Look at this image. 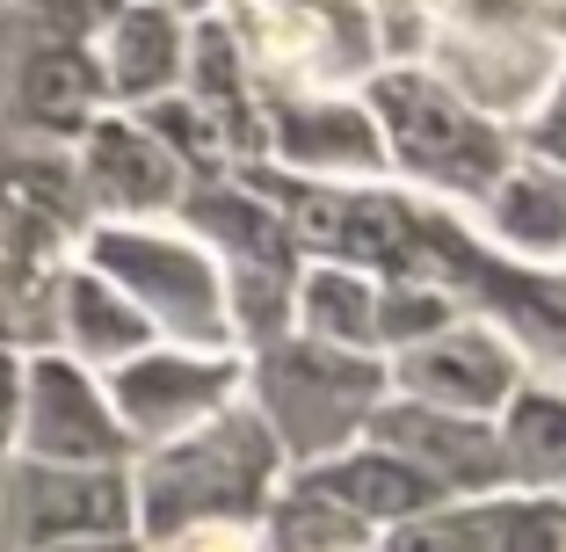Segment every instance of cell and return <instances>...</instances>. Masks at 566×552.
Segmentation results:
<instances>
[{
  "label": "cell",
  "mask_w": 566,
  "mask_h": 552,
  "mask_svg": "<svg viewBox=\"0 0 566 552\" xmlns=\"http://www.w3.org/2000/svg\"><path fill=\"white\" fill-rule=\"evenodd\" d=\"M15 444L30 466H66V472H124V451H132V436L117 429L102 385L59 350H44L22 371Z\"/></svg>",
  "instance_id": "obj_5"
},
{
  "label": "cell",
  "mask_w": 566,
  "mask_h": 552,
  "mask_svg": "<svg viewBox=\"0 0 566 552\" xmlns=\"http://www.w3.org/2000/svg\"><path fill=\"white\" fill-rule=\"evenodd\" d=\"M66 552H146L138 538H95V545H66Z\"/></svg>",
  "instance_id": "obj_24"
},
{
  "label": "cell",
  "mask_w": 566,
  "mask_h": 552,
  "mask_svg": "<svg viewBox=\"0 0 566 552\" xmlns=\"http://www.w3.org/2000/svg\"><path fill=\"white\" fill-rule=\"evenodd\" d=\"M378 393H385V371L370 356L349 350H319V342H283L254 364V415L269 421L283 458L298 466H327L342 458L356 429L378 415Z\"/></svg>",
  "instance_id": "obj_2"
},
{
  "label": "cell",
  "mask_w": 566,
  "mask_h": 552,
  "mask_svg": "<svg viewBox=\"0 0 566 552\" xmlns=\"http://www.w3.org/2000/svg\"><path fill=\"white\" fill-rule=\"evenodd\" d=\"M400 385L415 393V407H465V415H486L494 400H509L516 385V364L494 335H436L421 350L400 356Z\"/></svg>",
  "instance_id": "obj_10"
},
{
  "label": "cell",
  "mask_w": 566,
  "mask_h": 552,
  "mask_svg": "<svg viewBox=\"0 0 566 552\" xmlns=\"http://www.w3.org/2000/svg\"><path fill=\"white\" fill-rule=\"evenodd\" d=\"M87 269L138 305V320L153 335H175L182 350L226 356V342H233L226 284H218L211 254H197L189 240L146 233V226H95L87 233Z\"/></svg>",
  "instance_id": "obj_3"
},
{
  "label": "cell",
  "mask_w": 566,
  "mask_h": 552,
  "mask_svg": "<svg viewBox=\"0 0 566 552\" xmlns=\"http://www.w3.org/2000/svg\"><path fill=\"white\" fill-rule=\"evenodd\" d=\"M486 552H566V509L552 502L486 509Z\"/></svg>",
  "instance_id": "obj_19"
},
{
  "label": "cell",
  "mask_w": 566,
  "mask_h": 552,
  "mask_svg": "<svg viewBox=\"0 0 566 552\" xmlns=\"http://www.w3.org/2000/svg\"><path fill=\"white\" fill-rule=\"evenodd\" d=\"M501 466L509 480H566V400L523 393L501 429Z\"/></svg>",
  "instance_id": "obj_17"
},
{
  "label": "cell",
  "mask_w": 566,
  "mask_h": 552,
  "mask_svg": "<svg viewBox=\"0 0 566 552\" xmlns=\"http://www.w3.org/2000/svg\"><path fill=\"white\" fill-rule=\"evenodd\" d=\"M364 429H370V451L415 466L436 494H443V487L480 494V487L509 480V466H501V436L486 429V421H458V415H436V407L407 400V407H378Z\"/></svg>",
  "instance_id": "obj_8"
},
{
  "label": "cell",
  "mask_w": 566,
  "mask_h": 552,
  "mask_svg": "<svg viewBox=\"0 0 566 552\" xmlns=\"http://www.w3.org/2000/svg\"><path fill=\"white\" fill-rule=\"evenodd\" d=\"M450 327V299L443 291H378V342H436Z\"/></svg>",
  "instance_id": "obj_20"
},
{
  "label": "cell",
  "mask_w": 566,
  "mask_h": 552,
  "mask_svg": "<svg viewBox=\"0 0 566 552\" xmlns=\"http://www.w3.org/2000/svg\"><path fill=\"white\" fill-rule=\"evenodd\" d=\"M392 552H486V517H421L392 538Z\"/></svg>",
  "instance_id": "obj_21"
},
{
  "label": "cell",
  "mask_w": 566,
  "mask_h": 552,
  "mask_svg": "<svg viewBox=\"0 0 566 552\" xmlns=\"http://www.w3.org/2000/svg\"><path fill=\"white\" fill-rule=\"evenodd\" d=\"M276 146L298 160V168H378L385 146H378V124L349 102H276Z\"/></svg>",
  "instance_id": "obj_14"
},
{
  "label": "cell",
  "mask_w": 566,
  "mask_h": 552,
  "mask_svg": "<svg viewBox=\"0 0 566 552\" xmlns=\"http://www.w3.org/2000/svg\"><path fill=\"white\" fill-rule=\"evenodd\" d=\"M233 393H240L233 356H175V350H146L102 378V400H109L117 429L132 444H153V451L189 436L197 421H211L218 407H233Z\"/></svg>",
  "instance_id": "obj_7"
},
{
  "label": "cell",
  "mask_w": 566,
  "mask_h": 552,
  "mask_svg": "<svg viewBox=\"0 0 566 552\" xmlns=\"http://www.w3.org/2000/svg\"><path fill=\"white\" fill-rule=\"evenodd\" d=\"M356 531L364 523L342 517V509L327 502V494H313V487H291L276 502V545L283 552H349Z\"/></svg>",
  "instance_id": "obj_18"
},
{
  "label": "cell",
  "mask_w": 566,
  "mask_h": 552,
  "mask_svg": "<svg viewBox=\"0 0 566 552\" xmlns=\"http://www.w3.org/2000/svg\"><path fill=\"white\" fill-rule=\"evenodd\" d=\"M59 327H66V356L81 371H102V378L153 350V327L138 320V305L124 291H109L95 269H73L59 284Z\"/></svg>",
  "instance_id": "obj_12"
},
{
  "label": "cell",
  "mask_w": 566,
  "mask_h": 552,
  "mask_svg": "<svg viewBox=\"0 0 566 552\" xmlns=\"http://www.w3.org/2000/svg\"><path fill=\"white\" fill-rule=\"evenodd\" d=\"M182 22L167 15V8H124L117 22H109V37H102V95L132 102V110H153V102H167V87L182 81Z\"/></svg>",
  "instance_id": "obj_11"
},
{
  "label": "cell",
  "mask_w": 566,
  "mask_h": 552,
  "mask_svg": "<svg viewBox=\"0 0 566 552\" xmlns=\"http://www.w3.org/2000/svg\"><path fill=\"white\" fill-rule=\"evenodd\" d=\"M276 436L248 407H218L189 436L160 444L132 480V531L153 545L197 531V523H248L262 517L269 480H276Z\"/></svg>",
  "instance_id": "obj_1"
},
{
  "label": "cell",
  "mask_w": 566,
  "mask_h": 552,
  "mask_svg": "<svg viewBox=\"0 0 566 552\" xmlns=\"http://www.w3.org/2000/svg\"><path fill=\"white\" fill-rule=\"evenodd\" d=\"M298 487H313V494H327L342 517H378V523H392V517H429L436 509V487L421 480L415 466H400V458H385V451H342V458H327V466H313Z\"/></svg>",
  "instance_id": "obj_13"
},
{
  "label": "cell",
  "mask_w": 566,
  "mask_h": 552,
  "mask_svg": "<svg viewBox=\"0 0 566 552\" xmlns=\"http://www.w3.org/2000/svg\"><path fill=\"white\" fill-rule=\"evenodd\" d=\"M160 552H262V545H254V531H248V523H197V531L167 538Z\"/></svg>",
  "instance_id": "obj_22"
},
{
  "label": "cell",
  "mask_w": 566,
  "mask_h": 552,
  "mask_svg": "<svg viewBox=\"0 0 566 552\" xmlns=\"http://www.w3.org/2000/svg\"><path fill=\"white\" fill-rule=\"evenodd\" d=\"M81 189L102 211H117V226H138L146 211H167V204L182 197V168L132 117H102V124H87Z\"/></svg>",
  "instance_id": "obj_9"
},
{
  "label": "cell",
  "mask_w": 566,
  "mask_h": 552,
  "mask_svg": "<svg viewBox=\"0 0 566 552\" xmlns=\"http://www.w3.org/2000/svg\"><path fill=\"white\" fill-rule=\"evenodd\" d=\"M370 124H385L392 153L415 175H436L450 189H486L501 175V138L465 110V95L421 81V73H385L370 81Z\"/></svg>",
  "instance_id": "obj_4"
},
{
  "label": "cell",
  "mask_w": 566,
  "mask_h": 552,
  "mask_svg": "<svg viewBox=\"0 0 566 552\" xmlns=\"http://www.w3.org/2000/svg\"><path fill=\"white\" fill-rule=\"evenodd\" d=\"M305 327L319 350L364 356L378 342V284H364L356 269H313L305 277Z\"/></svg>",
  "instance_id": "obj_16"
},
{
  "label": "cell",
  "mask_w": 566,
  "mask_h": 552,
  "mask_svg": "<svg viewBox=\"0 0 566 552\" xmlns=\"http://www.w3.org/2000/svg\"><path fill=\"white\" fill-rule=\"evenodd\" d=\"M0 531L22 552H66L95 538H132V472H66V466H8L0 472Z\"/></svg>",
  "instance_id": "obj_6"
},
{
  "label": "cell",
  "mask_w": 566,
  "mask_h": 552,
  "mask_svg": "<svg viewBox=\"0 0 566 552\" xmlns=\"http://www.w3.org/2000/svg\"><path fill=\"white\" fill-rule=\"evenodd\" d=\"M95 95H102V81L87 66V51H73V44H44L22 66V117L36 132H87Z\"/></svg>",
  "instance_id": "obj_15"
},
{
  "label": "cell",
  "mask_w": 566,
  "mask_h": 552,
  "mask_svg": "<svg viewBox=\"0 0 566 552\" xmlns=\"http://www.w3.org/2000/svg\"><path fill=\"white\" fill-rule=\"evenodd\" d=\"M537 153H545V160H559V168H566V110H552V117L537 124Z\"/></svg>",
  "instance_id": "obj_23"
}]
</instances>
